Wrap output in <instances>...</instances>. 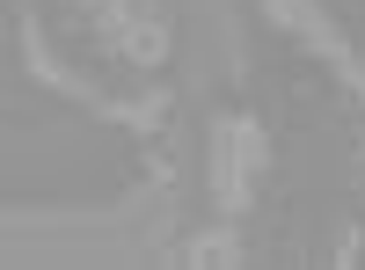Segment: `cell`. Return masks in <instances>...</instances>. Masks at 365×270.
Segmentation results:
<instances>
[{
	"instance_id": "6da1fadb",
	"label": "cell",
	"mask_w": 365,
	"mask_h": 270,
	"mask_svg": "<svg viewBox=\"0 0 365 270\" xmlns=\"http://www.w3.org/2000/svg\"><path fill=\"white\" fill-rule=\"evenodd\" d=\"M263 125L256 117H220L212 125V204L234 219V212H249V197H256V175H263Z\"/></svg>"
},
{
	"instance_id": "7a4b0ae2",
	"label": "cell",
	"mask_w": 365,
	"mask_h": 270,
	"mask_svg": "<svg viewBox=\"0 0 365 270\" xmlns=\"http://www.w3.org/2000/svg\"><path fill=\"white\" fill-rule=\"evenodd\" d=\"M263 8H270V22H285L292 37H307V44L329 58V66H336V81H344V88H358V95H365V66L351 58V44L329 29V15L314 8V0H263Z\"/></svg>"
},
{
	"instance_id": "3957f363",
	"label": "cell",
	"mask_w": 365,
	"mask_h": 270,
	"mask_svg": "<svg viewBox=\"0 0 365 270\" xmlns=\"http://www.w3.org/2000/svg\"><path fill=\"white\" fill-rule=\"evenodd\" d=\"M96 37H103V51L110 58H125V66H161V58H168V22L161 15H125V22H110V29H96Z\"/></svg>"
},
{
	"instance_id": "277c9868",
	"label": "cell",
	"mask_w": 365,
	"mask_h": 270,
	"mask_svg": "<svg viewBox=\"0 0 365 270\" xmlns=\"http://www.w3.org/2000/svg\"><path fill=\"white\" fill-rule=\"evenodd\" d=\"M182 263H197V270H234V263H241L234 227H212L205 242H190V249H182Z\"/></svg>"
},
{
	"instance_id": "5b68a950",
	"label": "cell",
	"mask_w": 365,
	"mask_h": 270,
	"mask_svg": "<svg viewBox=\"0 0 365 270\" xmlns=\"http://www.w3.org/2000/svg\"><path fill=\"white\" fill-rule=\"evenodd\" d=\"M81 8H88V22H96V29H110V22L132 15V0H81Z\"/></svg>"
}]
</instances>
